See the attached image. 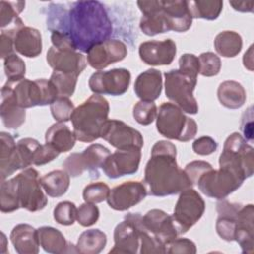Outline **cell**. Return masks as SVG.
I'll return each mask as SVG.
<instances>
[{
    "label": "cell",
    "instance_id": "cell-47",
    "mask_svg": "<svg viewBox=\"0 0 254 254\" xmlns=\"http://www.w3.org/2000/svg\"><path fill=\"white\" fill-rule=\"evenodd\" d=\"M179 70L189 76L197 79L199 73V61L193 54H184L179 59Z\"/></svg>",
    "mask_w": 254,
    "mask_h": 254
},
{
    "label": "cell",
    "instance_id": "cell-16",
    "mask_svg": "<svg viewBox=\"0 0 254 254\" xmlns=\"http://www.w3.org/2000/svg\"><path fill=\"white\" fill-rule=\"evenodd\" d=\"M141 161V149L130 148L117 150L110 154L103 166L104 174L110 179H117L126 175L135 174Z\"/></svg>",
    "mask_w": 254,
    "mask_h": 254
},
{
    "label": "cell",
    "instance_id": "cell-18",
    "mask_svg": "<svg viewBox=\"0 0 254 254\" xmlns=\"http://www.w3.org/2000/svg\"><path fill=\"white\" fill-rule=\"evenodd\" d=\"M143 225L158 240L167 246L179 235L172 215L162 209H151L142 216Z\"/></svg>",
    "mask_w": 254,
    "mask_h": 254
},
{
    "label": "cell",
    "instance_id": "cell-7",
    "mask_svg": "<svg viewBox=\"0 0 254 254\" xmlns=\"http://www.w3.org/2000/svg\"><path fill=\"white\" fill-rule=\"evenodd\" d=\"M164 76L166 96L184 112L196 114L198 112V104L192 92L196 86L197 79L183 73L179 69H171L165 72Z\"/></svg>",
    "mask_w": 254,
    "mask_h": 254
},
{
    "label": "cell",
    "instance_id": "cell-46",
    "mask_svg": "<svg viewBox=\"0 0 254 254\" xmlns=\"http://www.w3.org/2000/svg\"><path fill=\"white\" fill-rule=\"evenodd\" d=\"M99 214V209L95 203L84 202L77 208L76 220L81 226L88 227L97 222Z\"/></svg>",
    "mask_w": 254,
    "mask_h": 254
},
{
    "label": "cell",
    "instance_id": "cell-13",
    "mask_svg": "<svg viewBox=\"0 0 254 254\" xmlns=\"http://www.w3.org/2000/svg\"><path fill=\"white\" fill-rule=\"evenodd\" d=\"M131 81V73L126 68H113L107 71H96L88 80L90 90L94 94L119 96L124 94Z\"/></svg>",
    "mask_w": 254,
    "mask_h": 254
},
{
    "label": "cell",
    "instance_id": "cell-14",
    "mask_svg": "<svg viewBox=\"0 0 254 254\" xmlns=\"http://www.w3.org/2000/svg\"><path fill=\"white\" fill-rule=\"evenodd\" d=\"M100 138L117 150L130 148L142 149L144 144L143 136L138 130L116 119H108Z\"/></svg>",
    "mask_w": 254,
    "mask_h": 254
},
{
    "label": "cell",
    "instance_id": "cell-19",
    "mask_svg": "<svg viewBox=\"0 0 254 254\" xmlns=\"http://www.w3.org/2000/svg\"><path fill=\"white\" fill-rule=\"evenodd\" d=\"M176 43L171 39L147 41L139 46L140 59L149 65H168L176 57Z\"/></svg>",
    "mask_w": 254,
    "mask_h": 254
},
{
    "label": "cell",
    "instance_id": "cell-22",
    "mask_svg": "<svg viewBox=\"0 0 254 254\" xmlns=\"http://www.w3.org/2000/svg\"><path fill=\"white\" fill-rule=\"evenodd\" d=\"M137 5L143 16L140 20V29L147 36L169 32L162 13V0L138 1Z\"/></svg>",
    "mask_w": 254,
    "mask_h": 254
},
{
    "label": "cell",
    "instance_id": "cell-27",
    "mask_svg": "<svg viewBox=\"0 0 254 254\" xmlns=\"http://www.w3.org/2000/svg\"><path fill=\"white\" fill-rule=\"evenodd\" d=\"M162 87V73L155 68H150L140 73L134 83L136 95L144 101H154L158 99L161 95Z\"/></svg>",
    "mask_w": 254,
    "mask_h": 254
},
{
    "label": "cell",
    "instance_id": "cell-32",
    "mask_svg": "<svg viewBox=\"0 0 254 254\" xmlns=\"http://www.w3.org/2000/svg\"><path fill=\"white\" fill-rule=\"evenodd\" d=\"M217 97L221 105L229 109H238L246 101V91L237 81L225 80L217 88Z\"/></svg>",
    "mask_w": 254,
    "mask_h": 254
},
{
    "label": "cell",
    "instance_id": "cell-54",
    "mask_svg": "<svg viewBox=\"0 0 254 254\" xmlns=\"http://www.w3.org/2000/svg\"><path fill=\"white\" fill-rule=\"evenodd\" d=\"M229 4L233 7L234 10L238 12H252L254 7V2L246 1H229Z\"/></svg>",
    "mask_w": 254,
    "mask_h": 254
},
{
    "label": "cell",
    "instance_id": "cell-29",
    "mask_svg": "<svg viewBox=\"0 0 254 254\" xmlns=\"http://www.w3.org/2000/svg\"><path fill=\"white\" fill-rule=\"evenodd\" d=\"M14 137L7 132L0 133V178L6 180L19 170Z\"/></svg>",
    "mask_w": 254,
    "mask_h": 254
},
{
    "label": "cell",
    "instance_id": "cell-33",
    "mask_svg": "<svg viewBox=\"0 0 254 254\" xmlns=\"http://www.w3.org/2000/svg\"><path fill=\"white\" fill-rule=\"evenodd\" d=\"M69 177L70 176L64 170H55L40 178V183L49 196L60 197L64 195L69 188Z\"/></svg>",
    "mask_w": 254,
    "mask_h": 254
},
{
    "label": "cell",
    "instance_id": "cell-21",
    "mask_svg": "<svg viewBox=\"0 0 254 254\" xmlns=\"http://www.w3.org/2000/svg\"><path fill=\"white\" fill-rule=\"evenodd\" d=\"M10 28L14 32V48L16 52L27 58H36L41 55L43 49L42 36L37 29L24 26L22 20Z\"/></svg>",
    "mask_w": 254,
    "mask_h": 254
},
{
    "label": "cell",
    "instance_id": "cell-55",
    "mask_svg": "<svg viewBox=\"0 0 254 254\" xmlns=\"http://www.w3.org/2000/svg\"><path fill=\"white\" fill-rule=\"evenodd\" d=\"M252 48L253 46H250L249 50L244 54V57H243V64H244V66L247 67L249 70H252V64H253V61H252Z\"/></svg>",
    "mask_w": 254,
    "mask_h": 254
},
{
    "label": "cell",
    "instance_id": "cell-40",
    "mask_svg": "<svg viewBox=\"0 0 254 254\" xmlns=\"http://www.w3.org/2000/svg\"><path fill=\"white\" fill-rule=\"evenodd\" d=\"M157 106L154 101H138L133 107V117L141 125H150L157 116Z\"/></svg>",
    "mask_w": 254,
    "mask_h": 254
},
{
    "label": "cell",
    "instance_id": "cell-5",
    "mask_svg": "<svg viewBox=\"0 0 254 254\" xmlns=\"http://www.w3.org/2000/svg\"><path fill=\"white\" fill-rule=\"evenodd\" d=\"M253 147L239 133L234 132L224 142L219 156V168L230 170L245 181L253 175Z\"/></svg>",
    "mask_w": 254,
    "mask_h": 254
},
{
    "label": "cell",
    "instance_id": "cell-50",
    "mask_svg": "<svg viewBox=\"0 0 254 254\" xmlns=\"http://www.w3.org/2000/svg\"><path fill=\"white\" fill-rule=\"evenodd\" d=\"M217 149L216 141L209 136H201L192 143V150L200 156H207L215 152Z\"/></svg>",
    "mask_w": 254,
    "mask_h": 254
},
{
    "label": "cell",
    "instance_id": "cell-49",
    "mask_svg": "<svg viewBox=\"0 0 254 254\" xmlns=\"http://www.w3.org/2000/svg\"><path fill=\"white\" fill-rule=\"evenodd\" d=\"M210 169H212V166L205 161H192L185 167L184 171L186 172L189 179L194 186L196 185V182L199 179V177Z\"/></svg>",
    "mask_w": 254,
    "mask_h": 254
},
{
    "label": "cell",
    "instance_id": "cell-43",
    "mask_svg": "<svg viewBox=\"0 0 254 254\" xmlns=\"http://www.w3.org/2000/svg\"><path fill=\"white\" fill-rule=\"evenodd\" d=\"M110 192L109 187L103 182H95L87 185L82 191V197L85 202L100 203L107 199Z\"/></svg>",
    "mask_w": 254,
    "mask_h": 254
},
{
    "label": "cell",
    "instance_id": "cell-15",
    "mask_svg": "<svg viewBox=\"0 0 254 254\" xmlns=\"http://www.w3.org/2000/svg\"><path fill=\"white\" fill-rule=\"evenodd\" d=\"M147 194V188L143 182L128 181L110 190L106 200L112 209L124 211L141 202Z\"/></svg>",
    "mask_w": 254,
    "mask_h": 254
},
{
    "label": "cell",
    "instance_id": "cell-37",
    "mask_svg": "<svg viewBox=\"0 0 254 254\" xmlns=\"http://www.w3.org/2000/svg\"><path fill=\"white\" fill-rule=\"evenodd\" d=\"M20 207L16 181L14 178L1 181L0 186V209L4 213L13 212Z\"/></svg>",
    "mask_w": 254,
    "mask_h": 254
},
{
    "label": "cell",
    "instance_id": "cell-34",
    "mask_svg": "<svg viewBox=\"0 0 254 254\" xmlns=\"http://www.w3.org/2000/svg\"><path fill=\"white\" fill-rule=\"evenodd\" d=\"M107 242L106 234L100 229H88L83 231L76 242L78 253L98 254L101 252Z\"/></svg>",
    "mask_w": 254,
    "mask_h": 254
},
{
    "label": "cell",
    "instance_id": "cell-45",
    "mask_svg": "<svg viewBox=\"0 0 254 254\" xmlns=\"http://www.w3.org/2000/svg\"><path fill=\"white\" fill-rule=\"evenodd\" d=\"M199 73L203 76L210 77L217 75L221 68V61L218 56L211 52H205L199 55Z\"/></svg>",
    "mask_w": 254,
    "mask_h": 254
},
{
    "label": "cell",
    "instance_id": "cell-51",
    "mask_svg": "<svg viewBox=\"0 0 254 254\" xmlns=\"http://www.w3.org/2000/svg\"><path fill=\"white\" fill-rule=\"evenodd\" d=\"M14 32L12 28L2 30L0 36V56L4 60L14 53Z\"/></svg>",
    "mask_w": 254,
    "mask_h": 254
},
{
    "label": "cell",
    "instance_id": "cell-6",
    "mask_svg": "<svg viewBox=\"0 0 254 254\" xmlns=\"http://www.w3.org/2000/svg\"><path fill=\"white\" fill-rule=\"evenodd\" d=\"M6 83L12 87L18 104L24 109L51 105L59 97L58 90L50 79L23 78L18 81L7 80Z\"/></svg>",
    "mask_w": 254,
    "mask_h": 254
},
{
    "label": "cell",
    "instance_id": "cell-11",
    "mask_svg": "<svg viewBox=\"0 0 254 254\" xmlns=\"http://www.w3.org/2000/svg\"><path fill=\"white\" fill-rule=\"evenodd\" d=\"M14 179L21 208L30 212H36L46 207L48 197L41 189L42 186L37 170L34 168L24 169Z\"/></svg>",
    "mask_w": 254,
    "mask_h": 254
},
{
    "label": "cell",
    "instance_id": "cell-38",
    "mask_svg": "<svg viewBox=\"0 0 254 254\" xmlns=\"http://www.w3.org/2000/svg\"><path fill=\"white\" fill-rule=\"evenodd\" d=\"M25 8V1H1L0 2V26L2 30L5 27L14 26L21 18L19 14Z\"/></svg>",
    "mask_w": 254,
    "mask_h": 254
},
{
    "label": "cell",
    "instance_id": "cell-1",
    "mask_svg": "<svg viewBox=\"0 0 254 254\" xmlns=\"http://www.w3.org/2000/svg\"><path fill=\"white\" fill-rule=\"evenodd\" d=\"M64 29L76 51L87 53L112 34V23L104 6L99 1H76L67 11L64 20ZM61 31V30H58Z\"/></svg>",
    "mask_w": 254,
    "mask_h": 254
},
{
    "label": "cell",
    "instance_id": "cell-52",
    "mask_svg": "<svg viewBox=\"0 0 254 254\" xmlns=\"http://www.w3.org/2000/svg\"><path fill=\"white\" fill-rule=\"evenodd\" d=\"M51 41L53 44V47H55L58 50L61 51H76L70 37L62 31L58 30H52L51 35Z\"/></svg>",
    "mask_w": 254,
    "mask_h": 254
},
{
    "label": "cell",
    "instance_id": "cell-53",
    "mask_svg": "<svg viewBox=\"0 0 254 254\" xmlns=\"http://www.w3.org/2000/svg\"><path fill=\"white\" fill-rule=\"evenodd\" d=\"M240 129H241V132L244 135V139L248 140L249 142H252L253 141V112H252V106H250L243 113Z\"/></svg>",
    "mask_w": 254,
    "mask_h": 254
},
{
    "label": "cell",
    "instance_id": "cell-26",
    "mask_svg": "<svg viewBox=\"0 0 254 254\" xmlns=\"http://www.w3.org/2000/svg\"><path fill=\"white\" fill-rule=\"evenodd\" d=\"M242 204L230 202L227 199H220L216 203V211L218 217L216 219L215 228L217 234L225 241H233L235 235L236 215Z\"/></svg>",
    "mask_w": 254,
    "mask_h": 254
},
{
    "label": "cell",
    "instance_id": "cell-20",
    "mask_svg": "<svg viewBox=\"0 0 254 254\" xmlns=\"http://www.w3.org/2000/svg\"><path fill=\"white\" fill-rule=\"evenodd\" d=\"M47 62L56 71L79 75L86 67L87 62L82 53L77 51H61L51 47L47 53Z\"/></svg>",
    "mask_w": 254,
    "mask_h": 254
},
{
    "label": "cell",
    "instance_id": "cell-17",
    "mask_svg": "<svg viewBox=\"0 0 254 254\" xmlns=\"http://www.w3.org/2000/svg\"><path fill=\"white\" fill-rule=\"evenodd\" d=\"M86 54L88 64L94 69L101 70L113 63L124 60L127 56V47L119 40L109 39L93 46Z\"/></svg>",
    "mask_w": 254,
    "mask_h": 254
},
{
    "label": "cell",
    "instance_id": "cell-30",
    "mask_svg": "<svg viewBox=\"0 0 254 254\" xmlns=\"http://www.w3.org/2000/svg\"><path fill=\"white\" fill-rule=\"evenodd\" d=\"M76 140L74 132L63 122L53 124L45 135L46 144L53 147L60 154L70 151L74 147Z\"/></svg>",
    "mask_w": 254,
    "mask_h": 254
},
{
    "label": "cell",
    "instance_id": "cell-48",
    "mask_svg": "<svg viewBox=\"0 0 254 254\" xmlns=\"http://www.w3.org/2000/svg\"><path fill=\"white\" fill-rule=\"evenodd\" d=\"M166 253L177 254V253H188L195 254L196 246L193 241L188 238H176L166 248Z\"/></svg>",
    "mask_w": 254,
    "mask_h": 254
},
{
    "label": "cell",
    "instance_id": "cell-42",
    "mask_svg": "<svg viewBox=\"0 0 254 254\" xmlns=\"http://www.w3.org/2000/svg\"><path fill=\"white\" fill-rule=\"evenodd\" d=\"M77 208L71 201L59 202L54 208V219L61 225H72L76 220Z\"/></svg>",
    "mask_w": 254,
    "mask_h": 254
},
{
    "label": "cell",
    "instance_id": "cell-12",
    "mask_svg": "<svg viewBox=\"0 0 254 254\" xmlns=\"http://www.w3.org/2000/svg\"><path fill=\"white\" fill-rule=\"evenodd\" d=\"M141 219L140 213H127L124 220L118 223L114 229V246L109 253H130L139 252L141 245Z\"/></svg>",
    "mask_w": 254,
    "mask_h": 254
},
{
    "label": "cell",
    "instance_id": "cell-9",
    "mask_svg": "<svg viewBox=\"0 0 254 254\" xmlns=\"http://www.w3.org/2000/svg\"><path fill=\"white\" fill-rule=\"evenodd\" d=\"M205 203L200 194L192 188L180 192L172 215L179 234L188 232L202 216Z\"/></svg>",
    "mask_w": 254,
    "mask_h": 254
},
{
    "label": "cell",
    "instance_id": "cell-44",
    "mask_svg": "<svg viewBox=\"0 0 254 254\" xmlns=\"http://www.w3.org/2000/svg\"><path fill=\"white\" fill-rule=\"evenodd\" d=\"M51 113L58 122L65 123L70 120V116L73 112L74 105L68 97L59 96L51 105Z\"/></svg>",
    "mask_w": 254,
    "mask_h": 254
},
{
    "label": "cell",
    "instance_id": "cell-2",
    "mask_svg": "<svg viewBox=\"0 0 254 254\" xmlns=\"http://www.w3.org/2000/svg\"><path fill=\"white\" fill-rule=\"evenodd\" d=\"M176 146L169 141H158L151 150L146 164L144 183L148 194L167 196L180 193L193 185L186 172L177 164Z\"/></svg>",
    "mask_w": 254,
    "mask_h": 254
},
{
    "label": "cell",
    "instance_id": "cell-41",
    "mask_svg": "<svg viewBox=\"0 0 254 254\" xmlns=\"http://www.w3.org/2000/svg\"><path fill=\"white\" fill-rule=\"evenodd\" d=\"M4 71L9 81H18L25 78V62L16 54L4 59Z\"/></svg>",
    "mask_w": 254,
    "mask_h": 254
},
{
    "label": "cell",
    "instance_id": "cell-39",
    "mask_svg": "<svg viewBox=\"0 0 254 254\" xmlns=\"http://www.w3.org/2000/svg\"><path fill=\"white\" fill-rule=\"evenodd\" d=\"M77 77L78 76L75 74L54 70L50 77V80L57 88L59 96L69 97L73 94L75 90Z\"/></svg>",
    "mask_w": 254,
    "mask_h": 254
},
{
    "label": "cell",
    "instance_id": "cell-24",
    "mask_svg": "<svg viewBox=\"0 0 254 254\" xmlns=\"http://www.w3.org/2000/svg\"><path fill=\"white\" fill-rule=\"evenodd\" d=\"M162 13L168 31L178 33L187 32L192 23V17L188 7V1H162Z\"/></svg>",
    "mask_w": 254,
    "mask_h": 254
},
{
    "label": "cell",
    "instance_id": "cell-3",
    "mask_svg": "<svg viewBox=\"0 0 254 254\" xmlns=\"http://www.w3.org/2000/svg\"><path fill=\"white\" fill-rule=\"evenodd\" d=\"M109 103L99 94H93L78 105L72 112L70 120L75 137L80 142L90 143L101 137L108 121Z\"/></svg>",
    "mask_w": 254,
    "mask_h": 254
},
{
    "label": "cell",
    "instance_id": "cell-25",
    "mask_svg": "<svg viewBox=\"0 0 254 254\" xmlns=\"http://www.w3.org/2000/svg\"><path fill=\"white\" fill-rule=\"evenodd\" d=\"M0 116L5 127L10 129L19 128L26 119L25 109L18 104L12 87L7 83L1 89Z\"/></svg>",
    "mask_w": 254,
    "mask_h": 254
},
{
    "label": "cell",
    "instance_id": "cell-23",
    "mask_svg": "<svg viewBox=\"0 0 254 254\" xmlns=\"http://www.w3.org/2000/svg\"><path fill=\"white\" fill-rule=\"evenodd\" d=\"M254 206L253 204L242 205L236 215L234 240L240 245L244 254L254 252Z\"/></svg>",
    "mask_w": 254,
    "mask_h": 254
},
{
    "label": "cell",
    "instance_id": "cell-10",
    "mask_svg": "<svg viewBox=\"0 0 254 254\" xmlns=\"http://www.w3.org/2000/svg\"><path fill=\"white\" fill-rule=\"evenodd\" d=\"M110 151L100 144H91L81 153L70 154L63 163L64 170L70 177H78L84 171H88L91 178L99 177V169L102 168Z\"/></svg>",
    "mask_w": 254,
    "mask_h": 254
},
{
    "label": "cell",
    "instance_id": "cell-4",
    "mask_svg": "<svg viewBox=\"0 0 254 254\" xmlns=\"http://www.w3.org/2000/svg\"><path fill=\"white\" fill-rule=\"evenodd\" d=\"M156 127L162 136L181 142L190 141L197 133L196 122L187 116L179 106L171 102H164L160 105Z\"/></svg>",
    "mask_w": 254,
    "mask_h": 254
},
{
    "label": "cell",
    "instance_id": "cell-31",
    "mask_svg": "<svg viewBox=\"0 0 254 254\" xmlns=\"http://www.w3.org/2000/svg\"><path fill=\"white\" fill-rule=\"evenodd\" d=\"M38 234L40 245L48 253L62 254L68 252H76V250H72L70 248L72 244L68 243L64 234L55 227L42 226L38 229Z\"/></svg>",
    "mask_w": 254,
    "mask_h": 254
},
{
    "label": "cell",
    "instance_id": "cell-36",
    "mask_svg": "<svg viewBox=\"0 0 254 254\" xmlns=\"http://www.w3.org/2000/svg\"><path fill=\"white\" fill-rule=\"evenodd\" d=\"M188 7L192 19L212 21L220 15L223 2L220 0H190L188 1Z\"/></svg>",
    "mask_w": 254,
    "mask_h": 254
},
{
    "label": "cell",
    "instance_id": "cell-35",
    "mask_svg": "<svg viewBox=\"0 0 254 254\" xmlns=\"http://www.w3.org/2000/svg\"><path fill=\"white\" fill-rule=\"evenodd\" d=\"M213 44L218 55L234 58L242 49V38L234 31H222L216 35Z\"/></svg>",
    "mask_w": 254,
    "mask_h": 254
},
{
    "label": "cell",
    "instance_id": "cell-28",
    "mask_svg": "<svg viewBox=\"0 0 254 254\" xmlns=\"http://www.w3.org/2000/svg\"><path fill=\"white\" fill-rule=\"evenodd\" d=\"M10 239L16 252L19 254L39 253L40 240L38 229L27 223L16 225L10 234Z\"/></svg>",
    "mask_w": 254,
    "mask_h": 254
},
{
    "label": "cell",
    "instance_id": "cell-8",
    "mask_svg": "<svg viewBox=\"0 0 254 254\" xmlns=\"http://www.w3.org/2000/svg\"><path fill=\"white\" fill-rule=\"evenodd\" d=\"M244 180L230 170L224 168L214 170L212 168L199 177L196 185L203 194L220 200L240 188Z\"/></svg>",
    "mask_w": 254,
    "mask_h": 254
}]
</instances>
